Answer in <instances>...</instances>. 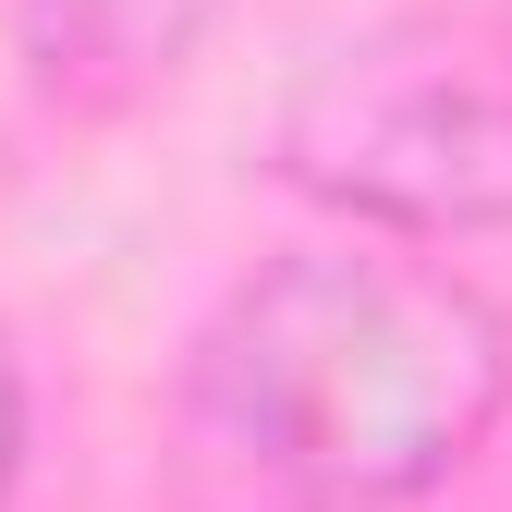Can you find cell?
<instances>
[{
  "instance_id": "cell-1",
  "label": "cell",
  "mask_w": 512,
  "mask_h": 512,
  "mask_svg": "<svg viewBox=\"0 0 512 512\" xmlns=\"http://www.w3.org/2000/svg\"><path fill=\"white\" fill-rule=\"evenodd\" d=\"M196 439L305 512H391L452 488L512 403V317L403 232L269 256L196 330Z\"/></svg>"
},
{
  "instance_id": "cell-2",
  "label": "cell",
  "mask_w": 512,
  "mask_h": 512,
  "mask_svg": "<svg viewBox=\"0 0 512 512\" xmlns=\"http://www.w3.org/2000/svg\"><path fill=\"white\" fill-rule=\"evenodd\" d=\"M281 183L354 232H512V49L488 25H378L281 98Z\"/></svg>"
},
{
  "instance_id": "cell-3",
  "label": "cell",
  "mask_w": 512,
  "mask_h": 512,
  "mask_svg": "<svg viewBox=\"0 0 512 512\" xmlns=\"http://www.w3.org/2000/svg\"><path fill=\"white\" fill-rule=\"evenodd\" d=\"M13 25H25V74L61 110H122L196 61L220 0H13Z\"/></svg>"
},
{
  "instance_id": "cell-4",
  "label": "cell",
  "mask_w": 512,
  "mask_h": 512,
  "mask_svg": "<svg viewBox=\"0 0 512 512\" xmlns=\"http://www.w3.org/2000/svg\"><path fill=\"white\" fill-rule=\"evenodd\" d=\"M13 464H25V354L0 330V488H13Z\"/></svg>"
}]
</instances>
